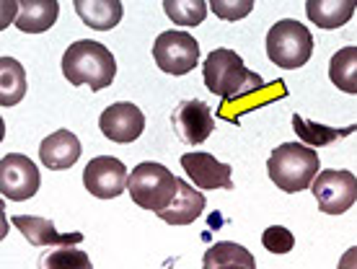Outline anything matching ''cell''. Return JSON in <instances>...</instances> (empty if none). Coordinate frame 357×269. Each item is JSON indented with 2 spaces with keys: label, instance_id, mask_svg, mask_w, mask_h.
I'll return each mask as SVG.
<instances>
[{
  "label": "cell",
  "instance_id": "1",
  "mask_svg": "<svg viewBox=\"0 0 357 269\" xmlns=\"http://www.w3.org/2000/svg\"><path fill=\"white\" fill-rule=\"evenodd\" d=\"M202 78L210 93L220 96L225 104H238V101L249 99L254 93H261L267 89V83L261 75L249 70L243 60L233 49H213L207 54L205 68H202Z\"/></svg>",
  "mask_w": 357,
  "mask_h": 269
},
{
  "label": "cell",
  "instance_id": "2",
  "mask_svg": "<svg viewBox=\"0 0 357 269\" xmlns=\"http://www.w3.org/2000/svg\"><path fill=\"white\" fill-rule=\"evenodd\" d=\"M63 75L73 86H89L91 91H104L114 83L116 60L109 47L93 39L73 42L63 54Z\"/></svg>",
  "mask_w": 357,
  "mask_h": 269
},
{
  "label": "cell",
  "instance_id": "3",
  "mask_svg": "<svg viewBox=\"0 0 357 269\" xmlns=\"http://www.w3.org/2000/svg\"><path fill=\"white\" fill-rule=\"evenodd\" d=\"M319 169H321L319 153L308 148V145L298 143L277 145L267 161L269 179L275 181V187H280L287 194L311 189L313 179L319 176Z\"/></svg>",
  "mask_w": 357,
  "mask_h": 269
},
{
  "label": "cell",
  "instance_id": "4",
  "mask_svg": "<svg viewBox=\"0 0 357 269\" xmlns=\"http://www.w3.org/2000/svg\"><path fill=\"white\" fill-rule=\"evenodd\" d=\"M127 189H130V197H132V202L137 207L161 213V210H166L176 199L178 179L161 163L145 161L132 169Z\"/></svg>",
  "mask_w": 357,
  "mask_h": 269
},
{
  "label": "cell",
  "instance_id": "5",
  "mask_svg": "<svg viewBox=\"0 0 357 269\" xmlns=\"http://www.w3.org/2000/svg\"><path fill=\"white\" fill-rule=\"evenodd\" d=\"M313 54V36L311 31L295 21L282 18L267 34V57L282 70H298L303 68Z\"/></svg>",
  "mask_w": 357,
  "mask_h": 269
},
{
  "label": "cell",
  "instance_id": "6",
  "mask_svg": "<svg viewBox=\"0 0 357 269\" xmlns=\"http://www.w3.org/2000/svg\"><path fill=\"white\" fill-rule=\"evenodd\" d=\"M153 60L169 75H187L199 63V42L187 31H163L153 42Z\"/></svg>",
  "mask_w": 357,
  "mask_h": 269
},
{
  "label": "cell",
  "instance_id": "7",
  "mask_svg": "<svg viewBox=\"0 0 357 269\" xmlns=\"http://www.w3.org/2000/svg\"><path fill=\"white\" fill-rule=\"evenodd\" d=\"M311 192L324 215H342L357 202V176L352 171H321L313 179Z\"/></svg>",
  "mask_w": 357,
  "mask_h": 269
},
{
  "label": "cell",
  "instance_id": "8",
  "mask_svg": "<svg viewBox=\"0 0 357 269\" xmlns=\"http://www.w3.org/2000/svg\"><path fill=\"white\" fill-rule=\"evenodd\" d=\"M39 169L34 166L31 158L21 155V153H8L0 161V192L3 197L13 199V202H24L31 199L39 192Z\"/></svg>",
  "mask_w": 357,
  "mask_h": 269
},
{
  "label": "cell",
  "instance_id": "9",
  "mask_svg": "<svg viewBox=\"0 0 357 269\" xmlns=\"http://www.w3.org/2000/svg\"><path fill=\"white\" fill-rule=\"evenodd\" d=\"M127 169L119 158L112 155H98L83 169V187L89 189L98 199H114L127 189Z\"/></svg>",
  "mask_w": 357,
  "mask_h": 269
},
{
  "label": "cell",
  "instance_id": "10",
  "mask_svg": "<svg viewBox=\"0 0 357 269\" xmlns=\"http://www.w3.org/2000/svg\"><path fill=\"white\" fill-rule=\"evenodd\" d=\"M98 130L109 137L112 143L127 145L135 143L145 130V114L130 101H116L107 107L98 117Z\"/></svg>",
  "mask_w": 357,
  "mask_h": 269
},
{
  "label": "cell",
  "instance_id": "11",
  "mask_svg": "<svg viewBox=\"0 0 357 269\" xmlns=\"http://www.w3.org/2000/svg\"><path fill=\"white\" fill-rule=\"evenodd\" d=\"M171 125L187 145H202L215 130L213 109H210V104L199 99L181 101L171 112Z\"/></svg>",
  "mask_w": 357,
  "mask_h": 269
},
{
  "label": "cell",
  "instance_id": "12",
  "mask_svg": "<svg viewBox=\"0 0 357 269\" xmlns=\"http://www.w3.org/2000/svg\"><path fill=\"white\" fill-rule=\"evenodd\" d=\"M181 166L192 184L199 189H233V171L228 163L213 158L210 153H184Z\"/></svg>",
  "mask_w": 357,
  "mask_h": 269
},
{
  "label": "cell",
  "instance_id": "13",
  "mask_svg": "<svg viewBox=\"0 0 357 269\" xmlns=\"http://www.w3.org/2000/svg\"><path fill=\"white\" fill-rule=\"evenodd\" d=\"M81 151V140L70 130H57V132H52L50 137L42 140V145H39V161L45 163L47 169L65 171L78 163Z\"/></svg>",
  "mask_w": 357,
  "mask_h": 269
},
{
  "label": "cell",
  "instance_id": "14",
  "mask_svg": "<svg viewBox=\"0 0 357 269\" xmlns=\"http://www.w3.org/2000/svg\"><path fill=\"white\" fill-rule=\"evenodd\" d=\"M205 207H207L205 194H202L199 189L192 187L189 181L178 179L176 199H174L166 210L155 213V215L161 217L163 223H169V225H189V223H195L197 217L205 213Z\"/></svg>",
  "mask_w": 357,
  "mask_h": 269
},
{
  "label": "cell",
  "instance_id": "15",
  "mask_svg": "<svg viewBox=\"0 0 357 269\" xmlns=\"http://www.w3.org/2000/svg\"><path fill=\"white\" fill-rule=\"evenodd\" d=\"M13 225L24 233L29 243L34 246H73V243H81V233H60L54 228L52 220L47 217H34V215H16Z\"/></svg>",
  "mask_w": 357,
  "mask_h": 269
},
{
  "label": "cell",
  "instance_id": "16",
  "mask_svg": "<svg viewBox=\"0 0 357 269\" xmlns=\"http://www.w3.org/2000/svg\"><path fill=\"white\" fill-rule=\"evenodd\" d=\"M57 13H60L57 0H24V3H18L13 24L24 34H42V31L54 26Z\"/></svg>",
  "mask_w": 357,
  "mask_h": 269
},
{
  "label": "cell",
  "instance_id": "17",
  "mask_svg": "<svg viewBox=\"0 0 357 269\" xmlns=\"http://www.w3.org/2000/svg\"><path fill=\"white\" fill-rule=\"evenodd\" d=\"M75 13L86 26L109 31L122 21L125 8L119 0H75Z\"/></svg>",
  "mask_w": 357,
  "mask_h": 269
},
{
  "label": "cell",
  "instance_id": "18",
  "mask_svg": "<svg viewBox=\"0 0 357 269\" xmlns=\"http://www.w3.org/2000/svg\"><path fill=\"white\" fill-rule=\"evenodd\" d=\"M357 10L355 0H308L305 13L319 29H340L344 26Z\"/></svg>",
  "mask_w": 357,
  "mask_h": 269
},
{
  "label": "cell",
  "instance_id": "19",
  "mask_svg": "<svg viewBox=\"0 0 357 269\" xmlns=\"http://www.w3.org/2000/svg\"><path fill=\"white\" fill-rule=\"evenodd\" d=\"M26 70L16 57H0V104L16 107L26 96Z\"/></svg>",
  "mask_w": 357,
  "mask_h": 269
},
{
  "label": "cell",
  "instance_id": "20",
  "mask_svg": "<svg viewBox=\"0 0 357 269\" xmlns=\"http://www.w3.org/2000/svg\"><path fill=\"white\" fill-rule=\"evenodd\" d=\"M249 267L257 269V259L249 249H243L241 243L233 241H218L202 256V269H220V267Z\"/></svg>",
  "mask_w": 357,
  "mask_h": 269
},
{
  "label": "cell",
  "instance_id": "21",
  "mask_svg": "<svg viewBox=\"0 0 357 269\" xmlns=\"http://www.w3.org/2000/svg\"><path fill=\"white\" fill-rule=\"evenodd\" d=\"M293 130L295 134L303 140L308 148H324V145H331L342 140V137H347V134L357 132V125H349V127H326V125H319V122H305L303 117H298L293 114Z\"/></svg>",
  "mask_w": 357,
  "mask_h": 269
},
{
  "label": "cell",
  "instance_id": "22",
  "mask_svg": "<svg viewBox=\"0 0 357 269\" xmlns=\"http://www.w3.org/2000/svg\"><path fill=\"white\" fill-rule=\"evenodd\" d=\"M329 78L344 93H357V47H342L331 57Z\"/></svg>",
  "mask_w": 357,
  "mask_h": 269
},
{
  "label": "cell",
  "instance_id": "23",
  "mask_svg": "<svg viewBox=\"0 0 357 269\" xmlns=\"http://www.w3.org/2000/svg\"><path fill=\"white\" fill-rule=\"evenodd\" d=\"M163 10L178 26H199L210 6L205 0H163Z\"/></svg>",
  "mask_w": 357,
  "mask_h": 269
},
{
  "label": "cell",
  "instance_id": "24",
  "mask_svg": "<svg viewBox=\"0 0 357 269\" xmlns=\"http://www.w3.org/2000/svg\"><path fill=\"white\" fill-rule=\"evenodd\" d=\"M39 269H93L89 254L83 249H73V246H57L42 254Z\"/></svg>",
  "mask_w": 357,
  "mask_h": 269
},
{
  "label": "cell",
  "instance_id": "25",
  "mask_svg": "<svg viewBox=\"0 0 357 269\" xmlns=\"http://www.w3.org/2000/svg\"><path fill=\"white\" fill-rule=\"evenodd\" d=\"M261 243H264V249L272 254H287V252H293L295 236L290 233L287 228H282V225H272V228H267V231L261 233Z\"/></svg>",
  "mask_w": 357,
  "mask_h": 269
},
{
  "label": "cell",
  "instance_id": "26",
  "mask_svg": "<svg viewBox=\"0 0 357 269\" xmlns=\"http://www.w3.org/2000/svg\"><path fill=\"white\" fill-rule=\"evenodd\" d=\"M210 8L223 21H241L243 16H249L254 10V0H213Z\"/></svg>",
  "mask_w": 357,
  "mask_h": 269
},
{
  "label": "cell",
  "instance_id": "27",
  "mask_svg": "<svg viewBox=\"0 0 357 269\" xmlns=\"http://www.w3.org/2000/svg\"><path fill=\"white\" fill-rule=\"evenodd\" d=\"M340 269H357V246H352V249H347V252L342 254Z\"/></svg>",
  "mask_w": 357,
  "mask_h": 269
},
{
  "label": "cell",
  "instance_id": "28",
  "mask_svg": "<svg viewBox=\"0 0 357 269\" xmlns=\"http://www.w3.org/2000/svg\"><path fill=\"white\" fill-rule=\"evenodd\" d=\"M220 269H249V267H236V264H233V267H220Z\"/></svg>",
  "mask_w": 357,
  "mask_h": 269
}]
</instances>
